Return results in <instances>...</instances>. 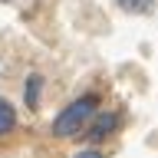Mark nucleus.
<instances>
[{"label": "nucleus", "instance_id": "1", "mask_svg": "<svg viewBox=\"0 0 158 158\" xmlns=\"http://www.w3.org/2000/svg\"><path fill=\"white\" fill-rule=\"evenodd\" d=\"M96 112H99V96H79V99H73V102L53 118V135H56V138H76V135H82Z\"/></svg>", "mask_w": 158, "mask_h": 158}, {"label": "nucleus", "instance_id": "2", "mask_svg": "<svg viewBox=\"0 0 158 158\" xmlns=\"http://www.w3.org/2000/svg\"><path fill=\"white\" fill-rule=\"evenodd\" d=\"M115 125H118L115 112H96L92 122L86 125V138H89V142H106V138L115 132Z\"/></svg>", "mask_w": 158, "mask_h": 158}, {"label": "nucleus", "instance_id": "3", "mask_svg": "<svg viewBox=\"0 0 158 158\" xmlns=\"http://www.w3.org/2000/svg\"><path fill=\"white\" fill-rule=\"evenodd\" d=\"M40 96H43V76L40 73H30L27 76V86H23V102H27L30 112L40 109Z\"/></svg>", "mask_w": 158, "mask_h": 158}, {"label": "nucleus", "instance_id": "4", "mask_svg": "<svg viewBox=\"0 0 158 158\" xmlns=\"http://www.w3.org/2000/svg\"><path fill=\"white\" fill-rule=\"evenodd\" d=\"M13 128H17V112H13V106L7 99H0V135H7Z\"/></svg>", "mask_w": 158, "mask_h": 158}, {"label": "nucleus", "instance_id": "5", "mask_svg": "<svg viewBox=\"0 0 158 158\" xmlns=\"http://www.w3.org/2000/svg\"><path fill=\"white\" fill-rule=\"evenodd\" d=\"M118 7L125 13H155V0H118Z\"/></svg>", "mask_w": 158, "mask_h": 158}, {"label": "nucleus", "instance_id": "6", "mask_svg": "<svg viewBox=\"0 0 158 158\" xmlns=\"http://www.w3.org/2000/svg\"><path fill=\"white\" fill-rule=\"evenodd\" d=\"M73 158H106V155H102L99 148H82V152H76Z\"/></svg>", "mask_w": 158, "mask_h": 158}]
</instances>
